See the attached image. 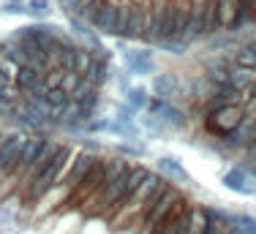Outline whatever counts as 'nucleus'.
<instances>
[{
  "instance_id": "1",
  "label": "nucleus",
  "mask_w": 256,
  "mask_h": 234,
  "mask_svg": "<svg viewBox=\"0 0 256 234\" xmlns=\"http://www.w3.org/2000/svg\"><path fill=\"white\" fill-rule=\"evenodd\" d=\"M71 158H74V150H71L68 144H60V150L52 156V161L46 164L44 169H38L25 182V202H28V204H38L44 196H50L52 190L63 182Z\"/></svg>"
},
{
  "instance_id": "2",
  "label": "nucleus",
  "mask_w": 256,
  "mask_h": 234,
  "mask_svg": "<svg viewBox=\"0 0 256 234\" xmlns=\"http://www.w3.org/2000/svg\"><path fill=\"white\" fill-rule=\"evenodd\" d=\"M144 114L158 117V120L166 126V131H182V128H188V122H191V117L186 114L182 106H178V104L169 101V98H158V96H150L148 106H144Z\"/></svg>"
},
{
  "instance_id": "3",
  "label": "nucleus",
  "mask_w": 256,
  "mask_h": 234,
  "mask_svg": "<svg viewBox=\"0 0 256 234\" xmlns=\"http://www.w3.org/2000/svg\"><path fill=\"white\" fill-rule=\"evenodd\" d=\"M182 202H186V199H182V194H180V190L174 188V186H169V188L164 190V194H161V196H158V199L153 202V207H150V210L142 215V224L148 226L150 232L158 229V226H161L164 220L169 218V215H172L174 210H178V207L182 204Z\"/></svg>"
},
{
  "instance_id": "4",
  "label": "nucleus",
  "mask_w": 256,
  "mask_h": 234,
  "mask_svg": "<svg viewBox=\"0 0 256 234\" xmlns=\"http://www.w3.org/2000/svg\"><path fill=\"white\" fill-rule=\"evenodd\" d=\"M118 6L120 0H96L84 11V20L93 24L101 36H114L118 33Z\"/></svg>"
},
{
  "instance_id": "5",
  "label": "nucleus",
  "mask_w": 256,
  "mask_h": 234,
  "mask_svg": "<svg viewBox=\"0 0 256 234\" xmlns=\"http://www.w3.org/2000/svg\"><path fill=\"white\" fill-rule=\"evenodd\" d=\"M25 139L28 136L20 131L3 134V139H0V180L14 174L16 161H20V156H22V147H25Z\"/></svg>"
},
{
  "instance_id": "6",
  "label": "nucleus",
  "mask_w": 256,
  "mask_h": 234,
  "mask_svg": "<svg viewBox=\"0 0 256 234\" xmlns=\"http://www.w3.org/2000/svg\"><path fill=\"white\" fill-rule=\"evenodd\" d=\"M118 46L123 49V66L131 76H150V74H156L153 46L150 49H126V38H120Z\"/></svg>"
},
{
  "instance_id": "7",
  "label": "nucleus",
  "mask_w": 256,
  "mask_h": 234,
  "mask_svg": "<svg viewBox=\"0 0 256 234\" xmlns=\"http://www.w3.org/2000/svg\"><path fill=\"white\" fill-rule=\"evenodd\" d=\"M96 161H98V156H93V152H84V150H82V152H74L68 169H66L63 182H60L58 188H66V194L71 196V194H74V188L84 180V174H88V172L96 166ZM68 196H66V199H68Z\"/></svg>"
},
{
  "instance_id": "8",
  "label": "nucleus",
  "mask_w": 256,
  "mask_h": 234,
  "mask_svg": "<svg viewBox=\"0 0 256 234\" xmlns=\"http://www.w3.org/2000/svg\"><path fill=\"white\" fill-rule=\"evenodd\" d=\"M148 11H150V0H131V11H128V20L123 24L120 38H126V41H142L144 22H148Z\"/></svg>"
},
{
  "instance_id": "9",
  "label": "nucleus",
  "mask_w": 256,
  "mask_h": 234,
  "mask_svg": "<svg viewBox=\"0 0 256 234\" xmlns=\"http://www.w3.org/2000/svg\"><path fill=\"white\" fill-rule=\"evenodd\" d=\"M221 186L232 190V194H240V196H256V180L246 172L242 164L229 166L226 172L221 174Z\"/></svg>"
},
{
  "instance_id": "10",
  "label": "nucleus",
  "mask_w": 256,
  "mask_h": 234,
  "mask_svg": "<svg viewBox=\"0 0 256 234\" xmlns=\"http://www.w3.org/2000/svg\"><path fill=\"white\" fill-rule=\"evenodd\" d=\"M180 84H182V79L174 71L153 74V79H150V90H153V96L169 98V101H174V98L180 96Z\"/></svg>"
},
{
  "instance_id": "11",
  "label": "nucleus",
  "mask_w": 256,
  "mask_h": 234,
  "mask_svg": "<svg viewBox=\"0 0 256 234\" xmlns=\"http://www.w3.org/2000/svg\"><path fill=\"white\" fill-rule=\"evenodd\" d=\"M156 169H158V174L166 177L169 182H188L191 180L188 172H186V166H182L180 158H174V156H161L156 161Z\"/></svg>"
},
{
  "instance_id": "12",
  "label": "nucleus",
  "mask_w": 256,
  "mask_h": 234,
  "mask_svg": "<svg viewBox=\"0 0 256 234\" xmlns=\"http://www.w3.org/2000/svg\"><path fill=\"white\" fill-rule=\"evenodd\" d=\"M84 79H88L93 88H104L106 82H112V66H109V60L106 58H93V63H90V68L82 74Z\"/></svg>"
},
{
  "instance_id": "13",
  "label": "nucleus",
  "mask_w": 256,
  "mask_h": 234,
  "mask_svg": "<svg viewBox=\"0 0 256 234\" xmlns=\"http://www.w3.org/2000/svg\"><path fill=\"white\" fill-rule=\"evenodd\" d=\"M0 60H3V63L8 66L11 71H16L20 66L28 63V54L22 52V46L16 44V41L6 38V41H0Z\"/></svg>"
},
{
  "instance_id": "14",
  "label": "nucleus",
  "mask_w": 256,
  "mask_h": 234,
  "mask_svg": "<svg viewBox=\"0 0 256 234\" xmlns=\"http://www.w3.org/2000/svg\"><path fill=\"white\" fill-rule=\"evenodd\" d=\"M41 76H44V74L36 68L33 63H25V66H20V68L14 71V88L20 90V93H28V90L33 88Z\"/></svg>"
},
{
  "instance_id": "15",
  "label": "nucleus",
  "mask_w": 256,
  "mask_h": 234,
  "mask_svg": "<svg viewBox=\"0 0 256 234\" xmlns=\"http://www.w3.org/2000/svg\"><path fill=\"white\" fill-rule=\"evenodd\" d=\"M254 82H256V71L254 68L229 63V84H232V88H237V90H242V93H246Z\"/></svg>"
},
{
  "instance_id": "16",
  "label": "nucleus",
  "mask_w": 256,
  "mask_h": 234,
  "mask_svg": "<svg viewBox=\"0 0 256 234\" xmlns=\"http://www.w3.org/2000/svg\"><path fill=\"white\" fill-rule=\"evenodd\" d=\"M123 96H126V101L131 104V106L139 109V112H144V106H148V101H150V90L148 88H139V84H131Z\"/></svg>"
},
{
  "instance_id": "17",
  "label": "nucleus",
  "mask_w": 256,
  "mask_h": 234,
  "mask_svg": "<svg viewBox=\"0 0 256 234\" xmlns=\"http://www.w3.org/2000/svg\"><path fill=\"white\" fill-rule=\"evenodd\" d=\"M232 63H237V66H246V68H254L256 71V52L248 44H240L237 49H232Z\"/></svg>"
},
{
  "instance_id": "18",
  "label": "nucleus",
  "mask_w": 256,
  "mask_h": 234,
  "mask_svg": "<svg viewBox=\"0 0 256 234\" xmlns=\"http://www.w3.org/2000/svg\"><path fill=\"white\" fill-rule=\"evenodd\" d=\"M25 14L33 20H46L52 14V0H25Z\"/></svg>"
},
{
  "instance_id": "19",
  "label": "nucleus",
  "mask_w": 256,
  "mask_h": 234,
  "mask_svg": "<svg viewBox=\"0 0 256 234\" xmlns=\"http://www.w3.org/2000/svg\"><path fill=\"white\" fill-rule=\"evenodd\" d=\"M44 101L50 109H58V106H66V104L71 101V96H68V90H63V88H50L44 96Z\"/></svg>"
},
{
  "instance_id": "20",
  "label": "nucleus",
  "mask_w": 256,
  "mask_h": 234,
  "mask_svg": "<svg viewBox=\"0 0 256 234\" xmlns=\"http://www.w3.org/2000/svg\"><path fill=\"white\" fill-rule=\"evenodd\" d=\"M232 226H237L242 234H256V218L248 212H232Z\"/></svg>"
},
{
  "instance_id": "21",
  "label": "nucleus",
  "mask_w": 256,
  "mask_h": 234,
  "mask_svg": "<svg viewBox=\"0 0 256 234\" xmlns=\"http://www.w3.org/2000/svg\"><path fill=\"white\" fill-rule=\"evenodd\" d=\"M118 156L123 158H142L144 156V147L139 142H120L118 144Z\"/></svg>"
},
{
  "instance_id": "22",
  "label": "nucleus",
  "mask_w": 256,
  "mask_h": 234,
  "mask_svg": "<svg viewBox=\"0 0 256 234\" xmlns=\"http://www.w3.org/2000/svg\"><path fill=\"white\" fill-rule=\"evenodd\" d=\"M136 114H139V109L131 106L128 101H123V104L114 106V117H118V120H136Z\"/></svg>"
},
{
  "instance_id": "23",
  "label": "nucleus",
  "mask_w": 256,
  "mask_h": 234,
  "mask_svg": "<svg viewBox=\"0 0 256 234\" xmlns=\"http://www.w3.org/2000/svg\"><path fill=\"white\" fill-rule=\"evenodd\" d=\"M0 14H8V16H16V14H25V0H6L0 6Z\"/></svg>"
},
{
  "instance_id": "24",
  "label": "nucleus",
  "mask_w": 256,
  "mask_h": 234,
  "mask_svg": "<svg viewBox=\"0 0 256 234\" xmlns=\"http://www.w3.org/2000/svg\"><path fill=\"white\" fill-rule=\"evenodd\" d=\"M114 79H118V88H120V93H126V90L131 88V82H128V76H123V74H118Z\"/></svg>"
},
{
  "instance_id": "25",
  "label": "nucleus",
  "mask_w": 256,
  "mask_h": 234,
  "mask_svg": "<svg viewBox=\"0 0 256 234\" xmlns=\"http://www.w3.org/2000/svg\"><path fill=\"white\" fill-rule=\"evenodd\" d=\"M242 166H246V172H248V174H251L254 180H256V161H242Z\"/></svg>"
},
{
  "instance_id": "26",
  "label": "nucleus",
  "mask_w": 256,
  "mask_h": 234,
  "mask_svg": "<svg viewBox=\"0 0 256 234\" xmlns=\"http://www.w3.org/2000/svg\"><path fill=\"white\" fill-rule=\"evenodd\" d=\"M226 234H242V232L237 229V226H229V229H226Z\"/></svg>"
},
{
  "instance_id": "27",
  "label": "nucleus",
  "mask_w": 256,
  "mask_h": 234,
  "mask_svg": "<svg viewBox=\"0 0 256 234\" xmlns=\"http://www.w3.org/2000/svg\"><path fill=\"white\" fill-rule=\"evenodd\" d=\"M0 139H3V131H0Z\"/></svg>"
}]
</instances>
